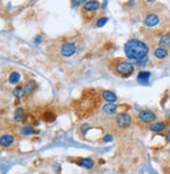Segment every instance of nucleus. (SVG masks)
<instances>
[{
	"mask_svg": "<svg viewBox=\"0 0 170 174\" xmlns=\"http://www.w3.org/2000/svg\"><path fill=\"white\" fill-rule=\"evenodd\" d=\"M124 52L129 60H141L147 56L148 47L145 43L139 40H131L124 46Z\"/></svg>",
	"mask_w": 170,
	"mask_h": 174,
	"instance_id": "obj_1",
	"label": "nucleus"
},
{
	"mask_svg": "<svg viewBox=\"0 0 170 174\" xmlns=\"http://www.w3.org/2000/svg\"><path fill=\"white\" fill-rule=\"evenodd\" d=\"M116 71L122 76H128L134 72V66L131 63H119L116 66Z\"/></svg>",
	"mask_w": 170,
	"mask_h": 174,
	"instance_id": "obj_2",
	"label": "nucleus"
},
{
	"mask_svg": "<svg viewBox=\"0 0 170 174\" xmlns=\"http://www.w3.org/2000/svg\"><path fill=\"white\" fill-rule=\"evenodd\" d=\"M116 121H117V124H118L119 127L126 128L131 125L132 118H131V116L125 114V113H121V114H119L117 116Z\"/></svg>",
	"mask_w": 170,
	"mask_h": 174,
	"instance_id": "obj_3",
	"label": "nucleus"
},
{
	"mask_svg": "<svg viewBox=\"0 0 170 174\" xmlns=\"http://www.w3.org/2000/svg\"><path fill=\"white\" fill-rule=\"evenodd\" d=\"M139 118H140V120L143 121V122L149 123V122H152V121L156 120V115L153 114L151 110H144L139 113Z\"/></svg>",
	"mask_w": 170,
	"mask_h": 174,
	"instance_id": "obj_4",
	"label": "nucleus"
},
{
	"mask_svg": "<svg viewBox=\"0 0 170 174\" xmlns=\"http://www.w3.org/2000/svg\"><path fill=\"white\" fill-rule=\"evenodd\" d=\"M76 51V47L75 45L72 43H66L62 46V49H61V53H62L64 56H71L75 53Z\"/></svg>",
	"mask_w": 170,
	"mask_h": 174,
	"instance_id": "obj_5",
	"label": "nucleus"
},
{
	"mask_svg": "<svg viewBox=\"0 0 170 174\" xmlns=\"http://www.w3.org/2000/svg\"><path fill=\"white\" fill-rule=\"evenodd\" d=\"M138 81L141 85H148V80L150 78V72H147V71H142L138 74Z\"/></svg>",
	"mask_w": 170,
	"mask_h": 174,
	"instance_id": "obj_6",
	"label": "nucleus"
},
{
	"mask_svg": "<svg viewBox=\"0 0 170 174\" xmlns=\"http://www.w3.org/2000/svg\"><path fill=\"white\" fill-rule=\"evenodd\" d=\"M14 142V137L12 134H4L0 138V145L4 147H9Z\"/></svg>",
	"mask_w": 170,
	"mask_h": 174,
	"instance_id": "obj_7",
	"label": "nucleus"
},
{
	"mask_svg": "<svg viewBox=\"0 0 170 174\" xmlns=\"http://www.w3.org/2000/svg\"><path fill=\"white\" fill-rule=\"evenodd\" d=\"M159 17L153 14H150L148 15L147 17L145 18V24L147 26H149V27H152V26H156V24L159 23Z\"/></svg>",
	"mask_w": 170,
	"mask_h": 174,
	"instance_id": "obj_8",
	"label": "nucleus"
},
{
	"mask_svg": "<svg viewBox=\"0 0 170 174\" xmlns=\"http://www.w3.org/2000/svg\"><path fill=\"white\" fill-rule=\"evenodd\" d=\"M116 110H117V105L115 103H107L103 105L102 107V110L107 115H113L116 113Z\"/></svg>",
	"mask_w": 170,
	"mask_h": 174,
	"instance_id": "obj_9",
	"label": "nucleus"
},
{
	"mask_svg": "<svg viewBox=\"0 0 170 174\" xmlns=\"http://www.w3.org/2000/svg\"><path fill=\"white\" fill-rule=\"evenodd\" d=\"M102 96H103V98L107 100V101L111 102V103H113V102H115L117 100V96L115 95V93H113V92H111V91L103 92Z\"/></svg>",
	"mask_w": 170,
	"mask_h": 174,
	"instance_id": "obj_10",
	"label": "nucleus"
},
{
	"mask_svg": "<svg viewBox=\"0 0 170 174\" xmlns=\"http://www.w3.org/2000/svg\"><path fill=\"white\" fill-rule=\"evenodd\" d=\"M99 7V3L97 1H87L85 2V9L87 10H96Z\"/></svg>",
	"mask_w": 170,
	"mask_h": 174,
	"instance_id": "obj_11",
	"label": "nucleus"
},
{
	"mask_svg": "<svg viewBox=\"0 0 170 174\" xmlns=\"http://www.w3.org/2000/svg\"><path fill=\"white\" fill-rule=\"evenodd\" d=\"M159 43H160L161 48H163V47H170V33H167V35L162 37Z\"/></svg>",
	"mask_w": 170,
	"mask_h": 174,
	"instance_id": "obj_12",
	"label": "nucleus"
},
{
	"mask_svg": "<svg viewBox=\"0 0 170 174\" xmlns=\"http://www.w3.org/2000/svg\"><path fill=\"white\" fill-rule=\"evenodd\" d=\"M36 87H37V85H36V83H34V80L28 81V83H26L24 87H23V88H24V90H25V94H30V93H33L34 90L36 89Z\"/></svg>",
	"mask_w": 170,
	"mask_h": 174,
	"instance_id": "obj_13",
	"label": "nucleus"
},
{
	"mask_svg": "<svg viewBox=\"0 0 170 174\" xmlns=\"http://www.w3.org/2000/svg\"><path fill=\"white\" fill-rule=\"evenodd\" d=\"M165 130V124L163 122H156V123H153L152 125H150V130L152 131H162Z\"/></svg>",
	"mask_w": 170,
	"mask_h": 174,
	"instance_id": "obj_14",
	"label": "nucleus"
},
{
	"mask_svg": "<svg viewBox=\"0 0 170 174\" xmlns=\"http://www.w3.org/2000/svg\"><path fill=\"white\" fill-rule=\"evenodd\" d=\"M79 164H81V166H83V167L87 168V169H91V168H93V166H94V162L91 159H81Z\"/></svg>",
	"mask_w": 170,
	"mask_h": 174,
	"instance_id": "obj_15",
	"label": "nucleus"
},
{
	"mask_svg": "<svg viewBox=\"0 0 170 174\" xmlns=\"http://www.w3.org/2000/svg\"><path fill=\"white\" fill-rule=\"evenodd\" d=\"M167 50L165 48H158L155 50V56L158 57V59H164V57L167 56Z\"/></svg>",
	"mask_w": 170,
	"mask_h": 174,
	"instance_id": "obj_16",
	"label": "nucleus"
},
{
	"mask_svg": "<svg viewBox=\"0 0 170 174\" xmlns=\"http://www.w3.org/2000/svg\"><path fill=\"white\" fill-rule=\"evenodd\" d=\"M20 78H21V76H20L19 73H18V72H13L12 74L10 75L9 81L12 83V85H16V83H19Z\"/></svg>",
	"mask_w": 170,
	"mask_h": 174,
	"instance_id": "obj_17",
	"label": "nucleus"
},
{
	"mask_svg": "<svg viewBox=\"0 0 170 174\" xmlns=\"http://www.w3.org/2000/svg\"><path fill=\"white\" fill-rule=\"evenodd\" d=\"M23 116H24V110L23 109H17L15 112L14 115V119L17 121V122H20L23 119Z\"/></svg>",
	"mask_w": 170,
	"mask_h": 174,
	"instance_id": "obj_18",
	"label": "nucleus"
},
{
	"mask_svg": "<svg viewBox=\"0 0 170 174\" xmlns=\"http://www.w3.org/2000/svg\"><path fill=\"white\" fill-rule=\"evenodd\" d=\"M13 94H14L16 97L20 98V97H22L25 95V90H24V88H20L19 87V88H16L14 91H13Z\"/></svg>",
	"mask_w": 170,
	"mask_h": 174,
	"instance_id": "obj_19",
	"label": "nucleus"
},
{
	"mask_svg": "<svg viewBox=\"0 0 170 174\" xmlns=\"http://www.w3.org/2000/svg\"><path fill=\"white\" fill-rule=\"evenodd\" d=\"M21 131H22L23 134H26V136H28V134L36 133V130H34L31 126H25V127L22 128V130H21Z\"/></svg>",
	"mask_w": 170,
	"mask_h": 174,
	"instance_id": "obj_20",
	"label": "nucleus"
},
{
	"mask_svg": "<svg viewBox=\"0 0 170 174\" xmlns=\"http://www.w3.org/2000/svg\"><path fill=\"white\" fill-rule=\"evenodd\" d=\"M107 22H108V18L102 17V18H100V19L97 20L96 26H97V27H102V26L105 25V23H107Z\"/></svg>",
	"mask_w": 170,
	"mask_h": 174,
	"instance_id": "obj_21",
	"label": "nucleus"
},
{
	"mask_svg": "<svg viewBox=\"0 0 170 174\" xmlns=\"http://www.w3.org/2000/svg\"><path fill=\"white\" fill-rule=\"evenodd\" d=\"M44 118L46 119V121H53V119H54V115L52 114L51 112H47V113H45Z\"/></svg>",
	"mask_w": 170,
	"mask_h": 174,
	"instance_id": "obj_22",
	"label": "nucleus"
},
{
	"mask_svg": "<svg viewBox=\"0 0 170 174\" xmlns=\"http://www.w3.org/2000/svg\"><path fill=\"white\" fill-rule=\"evenodd\" d=\"M103 141L105 142H112L113 137L111 136V134H107V136H105V138H103Z\"/></svg>",
	"mask_w": 170,
	"mask_h": 174,
	"instance_id": "obj_23",
	"label": "nucleus"
},
{
	"mask_svg": "<svg viewBox=\"0 0 170 174\" xmlns=\"http://www.w3.org/2000/svg\"><path fill=\"white\" fill-rule=\"evenodd\" d=\"M147 60H148V59H147V56H146V57H144L143 60H138L137 64H138V65H145Z\"/></svg>",
	"mask_w": 170,
	"mask_h": 174,
	"instance_id": "obj_24",
	"label": "nucleus"
},
{
	"mask_svg": "<svg viewBox=\"0 0 170 174\" xmlns=\"http://www.w3.org/2000/svg\"><path fill=\"white\" fill-rule=\"evenodd\" d=\"M34 42H36V43H40V42H41V38H40V37H38V38L34 40Z\"/></svg>",
	"mask_w": 170,
	"mask_h": 174,
	"instance_id": "obj_25",
	"label": "nucleus"
},
{
	"mask_svg": "<svg viewBox=\"0 0 170 174\" xmlns=\"http://www.w3.org/2000/svg\"><path fill=\"white\" fill-rule=\"evenodd\" d=\"M167 140L170 142V130L168 131V133H167Z\"/></svg>",
	"mask_w": 170,
	"mask_h": 174,
	"instance_id": "obj_26",
	"label": "nucleus"
}]
</instances>
